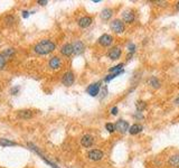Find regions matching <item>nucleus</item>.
Returning <instances> with one entry per match:
<instances>
[{
    "label": "nucleus",
    "instance_id": "b1692460",
    "mask_svg": "<svg viewBox=\"0 0 179 168\" xmlns=\"http://www.w3.org/2000/svg\"><path fill=\"white\" fill-rule=\"evenodd\" d=\"M124 72H121V73H112V74H110V75H107L105 79H104V81L105 82H110L111 80H113V79H115L117 76H119L120 74H123Z\"/></svg>",
    "mask_w": 179,
    "mask_h": 168
},
{
    "label": "nucleus",
    "instance_id": "1a4fd4ad",
    "mask_svg": "<svg viewBox=\"0 0 179 168\" xmlns=\"http://www.w3.org/2000/svg\"><path fill=\"white\" fill-rule=\"evenodd\" d=\"M87 93H89L91 96H97L100 92V83H94V84H91V85L87 88Z\"/></svg>",
    "mask_w": 179,
    "mask_h": 168
},
{
    "label": "nucleus",
    "instance_id": "c756f323",
    "mask_svg": "<svg viewBox=\"0 0 179 168\" xmlns=\"http://www.w3.org/2000/svg\"><path fill=\"white\" fill-rule=\"evenodd\" d=\"M18 90H19V86H16L14 89H11V94H16L18 92Z\"/></svg>",
    "mask_w": 179,
    "mask_h": 168
},
{
    "label": "nucleus",
    "instance_id": "4be33fe9",
    "mask_svg": "<svg viewBox=\"0 0 179 168\" xmlns=\"http://www.w3.org/2000/svg\"><path fill=\"white\" fill-rule=\"evenodd\" d=\"M15 54V49H12V48H7V49H5L4 52H2V56H4L5 59H9V57H11L12 55Z\"/></svg>",
    "mask_w": 179,
    "mask_h": 168
},
{
    "label": "nucleus",
    "instance_id": "393cba45",
    "mask_svg": "<svg viewBox=\"0 0 179 168\" xmlns=\"http://www.w3.org/2000/svg\"><path fill=\"white\" fill-rule=\"evenodd\" d=\"M105 128H107V130L110 132V134H113L114 131H115V126L113 123H107L105 124Z\"/></svg>",
    "mask_w": 179,
    "mask_h": 168
},
{
    "label": "nucleus",
    "instance_id": "cd10ccee",
    "mask_svg": "<svg viewBox=\"0 0 179 168\" xmlns=\"http://www.w3.org/2000/svg\"><path fill=\"white\" fill-rule=\"evenodd\" d=\"M118 111H119V110H118L117 106H113V108L111 109V114H113V116H117V114H118Z\"/></svg>",
    "mask_w": 179,
    "mask_h": 168
},
{
    "label": "nucleus",
    "instance_id": "dca6fc26",
    "mask_svg": "<svg viewBox=\"0 0 179 168\" xmlns=\"http://www.w3.org/2000/svg\"><path fill=\"white\" fill-rule=\"evenodd\" d=\"M168 163L171 167L179 168V155H174V156H171V157L169 158Z\"/></svg>",
    "mask_w": 179,
    "mask_h": 168
},
{
    "label": "nucleus",
    "instance_id": "f03ea898",
    "mask_svg": "<svg viewBox=\"0 0 179 168\" xmlns=\"http://www.w3.org/2000/svg\"><path fill=\"white\" fill-rule=\"evenodd\" d=\"M111 29L115 33V34H122L124 31V23L120 19H114L110 25Z\"/></svg>",
    "mask_w": 179,
    "mask_h": 168
},
{
    "label": "nucleus",
    "instance_id": "bb28decb",
    "mask_svg": "<svg viewBox=\"0 0 179 168\" xmlns=\"http://www.w3.org/2000/svg\"><path fill=\"white\" fill-rule=\"evenodd\" d=\"M128 49H129V52H130V54H133L134 51H135V45H134L133 43H129V45H128Z\"/></svg>",
    "mask_w": 179,
    "mask_h": 168
},
{
    "label": "nucleus",
    "instance_id": "4468645a",
    "mask_svg": "<svg viewBox=\"0 0 179 168\" xmlns=\"http://www.w3.org/2000/svg\"><path fill=\"white\" fill-rule=\"evenodd\" d=\"M61 53H62L64 56H71L73 54V45L72 44H66L64 45L61 49Z\"/></svg>",
    "mask_w": 179,
    "mask_h": 168
},
{
    "label": "nucleus",
    "instance_id": "a878e982",
    "mask_svg": "<svg viewBox=\"0 0 179 168\" xmlns=\"http://www.w3.org/2000/svg\"><path fill=\"white\" fill-rule=\"evenodd\" d=\"M6 65V59H5L2 55L0 54V70H2Z\"/></svg>",
    "mask_w": 179,
    "mask_h": 168
},
{
    "label": "nucleus",
    "instance_id": "7c9ffc66",
    "mask_svg": "<svg viewBox=\"0 0 179 168\" xmlns=\"http://www.w3.org/2000/svg\"><path fill=\"white\" fill-rule=\"evenodd\" d=\"M29 16V11H23V17L27 18Z\"/></svg>",
    "mask_w": 179,
    "mask_h": 168
},
{
    "label": "nucleus",
    "instance_id": "2f4dec72",
    "mask_svg": "<svg viewBox=\"0 0 179 168\" xmlns=\"http://www.w3.org/2000/svg\"><path fill=\"white\" fill-rule=\"evenodd\" d=\"M176 8H177V10L179 11V1H177V4H176Z\"/></svg>",
    "mask_w": 179,
    "mask_h": 168
},
{
    "label": "nucleus",
    "instance_id": "aec40b11",
    "mask_svg": "<svg viewBox=\"0 0 179 168\" xmlns=\"http://www.w3.org/2000/svg\"><path fill=\"white\" fill-rule=\"evenodd\" d=\"M148 83L152 86V88H153V89H159V88H160V81H159L156 76L150 77V80L148 81Z\"/></svg>",
    "mask_w": 179,
    "mask_h": 168
},
{
    "label": "nucleus",
    "instance_id": "f3484780",
    "mask_svg": "<svg viewBox=\"0 0 179 168\" xmlns=\"http://www.w3.org/2000/svg\"><path fill=\"white\" fill-rule=\"evenodd\" d=\"M18 117L21 118V119H29V118L33 117V112L30 110H21L18 113Z\"/></svg>",
    "mask_w": 179,
    "mask_h": 168
},
{
    "label": "nucleus",
    "instance_id": "a211bd4d",
    "mask_svg": "<svg viewBox=\"0 0 179 168\" xmlns=\"http://www.w3.org/2000/svg\"><path fill=\"white\" fill-rule=\"evenodd\" d=\"M142 130V126H140V124H132L131 126V128H129V132H130L131 134H138L139 132H141Z\"/></svg>",
    "mask_w": 179,
    "mask_h": 168
},
{
    "label": "nucleus",
    "instance_id": "ddd939ff",
    "mask_svg": "<svg viewBox=\"0 0 179 168\" xmlns=\"http://www.w3.org/2000/svg\"><path fill=\"white\" fill-rule=\"evenodd\" d=\"M92 21H93L92 20V18L89 17V16H85V17H82L79 20V27H82V28H86L92 24Z\"/></svg>",
    "mask_w": 179,
    "mask_h": 168
},
{
    "label": "nucleus",
    "instance_id": "412c9836",
    "mask_svg": "<svg viewBox=\"0 0 179 168\" xmlns=\"http://www.w3.org/2000/svg\"><path fill=\"white\" fill-rule=\"evenodd\" d=\"M121 72H124L123 71V64L121 63V64H118V65L113 66L112 69H110V73H121Z\"/></svg>",
    "mask_w": 179,
    "mask_h": 168
},
{
    "label": "nucleus",
    "instance_id": "5701e85b",
    "mask_svg": "<svg viewBox=\"0 0 179 168\" xmlns=\"http://www.w3.org/2000/svg\"><path fill=\"white\" fill-rule=\"evenodd\" d=\"M135 106H137V111H138V112H142V111L147 108V103H146L145 101H138L137 104H135Z\"/></svg>",
    "mask_w": 179,
    "mask_h": 168
},
{
    "label": "nucleus",
    "instance_id": "0eeeda50",
    "mask_svg": "<svg viewBox=\"0 0 179 168\" xmlns=\"http://www.w3.org/2000/svg\"><path fill=\"white\" fill-rule=\"evenodd\" d=\"M62 83L66 86H71L74 83V74L72 72H66L64 75H63Z\"/></svg>",
    "mask_w": 179,
    "mask_h": 168
},
{
    "label": "nucleus",
    "instance_id": "9d476101",
    "mask_svg": "<svg viewBox=\"0 0 179 168\" xmlns=\"http://www.w3.org/2000/svg\"><path fill=\"white\" fill-rule=\"evenodd\" d=\"M134 18H135L134 17V14L130 10L124 11L123 15H122V20H123V23H127V24H131V23H133Z\"/></svg>",
    "mask_w": 179,
    "mask_h": 168
},
{
    "label": "nucleus",
    "instance_id": "6e6552de",
    "mask_svg": "<svg viewBox=\"0 0 179 168\" xmlns=\"http://www.w3.org/2000/svg\"><path fill=\"white\" fill-rule=\"evenodd\" d=\"M93 142H94V138L91 134H84L82 137V139H81V144H82L83 147L85 148L91 147L93 145Z\"/></svg>",
    "mask_w": 179,
    "mask_h": 168
},
{
    "label": "nucleus",
    "instance_id": "7ed1b4c3",
    "mask_svg": "<svg viewBox=\"0 0 179 168\" xmlns=\"http://www.w3.org/2000/svg\"><path fill=\"white\" fill-rule=\"evenodd\" d=\"M115 126V130L119 131L120 134H125L127 131H129V123L125 120H118Z\"/></svg>",
    "mask_w": 179,
    "mask_h": 168
},
{
    "label": "nucleus",
    "instance_id": "423d86ee",
    "mask_svg": "<svg viewBox=\"0 0 179 168\" xmlns=\"http://www.w3.org/2000/svg\"><path fill=\"white\" fill-rule=\"evenodd\" d=\"M121 53H122V51H121L120 47H118V46H115V47H112L109 51V53H107V56L110 57L111 59H113V61H115V59H120L121 56Z\"/></svg>",
    "mask_w": 179,
    "mask_h": 168
},
{
    "label": "nucleus",
    "instance_id": "f257e3e1",
    "mask_svg": "<svg viewBox=\"0 0 179 168\" xmlns=\"http://www.w3.org/2000/svg\"><path fill=\"white\" fill-rule=\"evenodd\" d=\"M56 48V45L51 41H39L36 46H35V52L37 53V54H40V55H46V54H49V53H52L54 49Z\"/></svg>",
    "mask_w": 179,
    "mask_h": 168
},
{
    "label": "nucleus",
    "instance_id": "6ab92c4d",
    "mask_svg": "<svg viewBox=\"0 0 179 168\" xmlns=\"http://www.w3.org/2000/svg\"><path fill=\"white\" fill-rule=\"evenodd\" d=\"M0 146L2 147H10V146H17L16 142L9 140V139H5V138H0Z\"/></svg>",
    "mask_w": 179,
    "mask_h": 168
},
{
    "label": "nucleus",
    "instance_id": "f8f14e48",
    "mask_svg": "<svg viewBox=\"0 0 179 168\" xmlns=\"http://www.w3.org/2000/svg\"><path fill=\"white\" fill-rule=\"evenodd\" d=\"M83 51H84V44L82 41H77L73 44V53L75 55H79L81 53H83Z\"/></svg>",
    "mask_w": 179,
    "mask_h": 168
},
{
    "label": "nucleus",
    "instance_id": "9b49d317",
    "mask_svg": "<svg viewBox=\"0 0 179 168\" xmlns=\"http://www.w3.org/2000/svg\"><path fill=\"white\" fill-rule=\"evenodd\" d=\"M61 65H62V62H61V59L59 57L55 56V57H52L51 61H49V67L52 70H58L61 69Z\"/></svg>",
    "mask_w": 179,
    "mask_h": 168
},
{
    "label": "nucleus",
    "instance_id": "39448f33",
    "mask_svg": "<svg viewBox=\"0 0 179 168\" xmlns=\"http://www.w3.org/2000/svg\"><path fill=\"white\" fill-rule=\"evenodd\" d=\"M112 41H113V37L109 34H104L99 38V44L104 46V47L110 46V45L112 44Z\"/></svg>",
    "mask_w": 179,
    "mask_h": 168
},
{
    "label": "nucleus",
    "instance_id": "20e7f679",
    "mask_svg": "<svg viewBox=\"0 0 179 168\" xmlns=\"http://www.w3.org/2000/svg\"><path fill=\"white\" fill-rule=\"evenodd\" d=\"M103 156H104L103 151L99 150V149H93V150L89 151V154H87V157H89L91 160H93V161L101 160V159L103 158Z\"/></svg>",
    "mask_w": 179,
    "mask_h": 168
},
{
    "label": "nucleus",
    "instance_id": "2eb2a0df",
    "mask_svg": "<svg viewBox=\"0 0 179 168\" xmlns=\"http://www.w3.org/2000/svg\"><path fill=\"white\" fill-rule=\"evenodd\" d=\"M112 15H113V10L110 9V8H104L102 13H101V18L103 19V20H109L111 17H112Z\"/></svg>",
    "mask_w": 179,
    "mask_h": 168
},
{
    "label": "nucleus",
    "instance_id": "c85d7f7f",
    "mask_svg": "<svg viewBox=\"0 0 179 168\" xmlns=\"http://www.w3.org/2000/svg\"><path fill=\"white\" fill-rule=\"evenodd\" d=\"M48 4V1L47 0H39L38 1V5H40V6H45V5Z\"/></svg>",
    "mask_w": 179,
    "mask_h": 168
},
{
    "label": "nucleus",
    "instance_id": "473e14b6",
    "mask_svg": "<svg viewBox=\"0 0 179 168\" xmlns=\"http://www.w3.org/2000/svg\"><path fill=\"white\" fill-rule=\"evenodd\" d=\"M175 103H177V104H179V98H177V99L175 100Z\"/></svg>",
    "mask_w": 179,
    "mask_h": 168
},
{
    "label": "nucleus",
    "instance_id": "72a5a7b5",
    "mask_svg": "<svg viewBox=\"0 0 179 168\" xmlns=\"http://www.w3.org/2000/svg\"><path fill=\"white\" fill-rule=\"evenodd\" d=\"M101 0H93V2H95V4H97V2H100Z\"/></svg>",
    "mask_w": 179,
    "mask_h": 168
}]
</instances>
